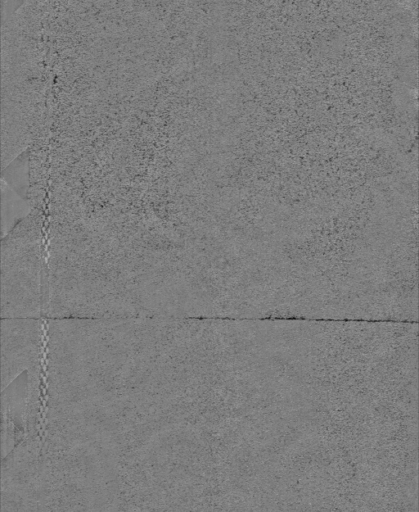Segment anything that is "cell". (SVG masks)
<instances>
[{
	"label": "cell",
	"mask_w": 419,
	"mask_h": 512,
	"mask_svg": "<svg viewBox=\"0 0 419 512\" xmlns=\"http://www.w3.org/2000/svg\"><path fill=\"white\" fill-rule=\"evenodd\" d=\"M2 195V236L26 217L32 207L30 203L1 179Z\"/></svg>",
	"instance_id": "2"
},
{
	"label": "cell",
	"mask_w": 419,
	"mask_h": 512,
	"mask_svg": "<svg viewBox=\"0 0 419 512\" xmlns=\"http://www.w3.org/2000/svg\"><path fill=\"white\" fill-rule=\"evenodd\" d=\"M46 259L39 210L19 221L1 241V318H43Z\"/></svg>",
	"instance_id": "1"
}]
</instances>
